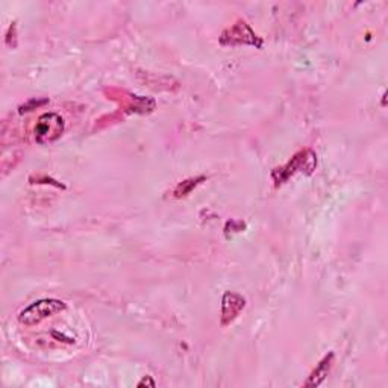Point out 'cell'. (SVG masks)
<instances>
[{
	"mask_svg": "<svg viewBox=\"0 0 388 388\" xmlns=\"http://www.w3.org/2000/svg\"><path fill=\"white\" fill-rule=\"evenodd\" d=\"M317 165V156L312 151L305 149L300 151L299 153H296L291 161L284 165V167H278L272 172V176L276 186H281V183L287 182L293 174L296 173H305V174H311L314 170H316Z\"/></svg>",
	"mask_w": 388,
	"mask_h": 388,
	"instance_id": "cell-1",
	"label": "cell"
},
{
	"mask_svg": "<svg viewBox=\"0 0 388 388\" xmlns=\"http://www.w3.org/2000/svg\"><path fill=\"white\" fill-rule=\"evenodd\" d=\"M67 308V305L58 299H41L39 302H34L29 307H26L18 312V321L25 326H35L43 320L49 319L55 314H58Z\"/></svg>",
	"mask_w": 388,
	"mask_h": 388,
	"instance_id": "cell-2",
	"label": "cell"
},
{
	"mask_svg": "<svg viewBox=\"0 0 388 388\" xmlns=\"http://www.w3.org/2000/svg\"><path fill=\"white\" fill-rule=\"evenodd\" d=\"M221 46H254V48H263V39L258 36L244 20H238L234 26L228 27L220 36Z\"/></svg>",
	"mask_w": 388,
	"mask_h": 388,
	"instance_id": "cell-3",
	"label": "cell"
},
{
	"mask_svg": "<svg viewBox=\"0 0 388 388\" xmlns=\"http://www.w3.org/2000/svg\"><path fill=\"white\" fill-rule=\"evenodd\" d=\"M64 132V118L55 113L43 114L35 125L34 135L39 144H49L57 141Z\"/></svg>",
	"mask_w": 388,
	"mask_h": 388,
	"instance_id": "cell-4",
	"label": "cell"
},
{
	"mask_svg": "<svg viewBox=\"0 0 388 388\" xmlns=\"http://www.w3.org/2000/svg\"><path fill=\"white\" fill-rule=\"evenodd\" d=\"M246 307V299L233 291H226L221 298V326L233 323Z\"/></svg>",
	"mask_w": 388,
	"mask_h": 388,
	"instance_id": "cell-5",
	"label": "cell"
},
{
	"mask_svg": "<svg viewBox=\"0 0 388 388\" xmlns=\"http://www.w3.org/2000/svg\"><path fill=\"white\" fill-rule=\"evenodd\" d=\"M332 363H334V352H329L319 363V366L311 372V375L308 376V380H307V382L303 384V387H319V385H321L323 381L326 380V376L331 372Z\"/></svg>",
	"mask_w": 388,
	"mask_h": 388,
	"instance_id": "cell-6",
	"label": "cell"
},
{
	"mask_svg": "<svg viewBox=\"0 0 388 388\" xmlns=\"http://www.w3.org/2000/svg\"><path fill=\"white\" fill-rule=\"evenodd\" d=\"M205 179H207L205 176H198V178H190V179H187V181H183V182L178 183V187L174 188V191H173L174 198L181 199V198L188 196V194H190L194 188H196L200 182H203Z\"/></svg>",
	"mask_w": 388,
	"mask_h": 388,
	"instance_id": "cell-7",
	"label": "cell"
},
{
	"mask_svg": "<svg viewBox=\"0 0 388 388\" xmlns=\"http://www.w3.org/2000/svg\"><path fill=\"white\" fill-rule=\"evenodd\" d=\"M44 104H48V100H46V99H43V100L32 99V100L27 102V104H25V105L20 106V113L23 114V113H26V111H32V109L39 108V106H41V105H44Z\"/></svg>",
	"mask_w": 388,
	"mask_h": 388,
	"instance_id": "cell-8",
	"label": "cell"
},
{
	"mask_svg": "<svg viewBox=\"0 0 388 388\" xmlns=\"http://www.w3.org/2000/svg\"><path fill=\"white\" fill-rule=\"evenodd\" d=\"M144 385L155 387L156 384H155V381L152 380V376H146V377H143V380H141L140 382H138V387H144Z\"/></svg>",
	"mask_w": 388,
	"mask_h": 388,
	"instance_id": "cell-9",
	"label": "cell"
}]
</instances>
